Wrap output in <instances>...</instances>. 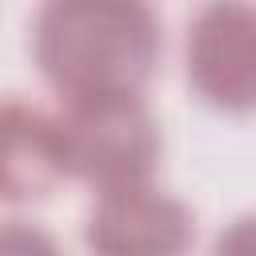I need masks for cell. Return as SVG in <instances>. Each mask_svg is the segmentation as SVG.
<instances>
[{
	"label": "cell",
	"instance_id": "277c9868",
	"mask_svg": "<svg viewBox=\"0 0 256 256\" xmlns=\"http://www.w3.org/2000/svg\"><path fill=\"white\" fill-rule=\"evenodd\" d=\"M192 236V212L176 196L160 192L152 180L96 192V204L84 224V240L96 252L116 256H172L184 252Z\"/></svg>",
	"mask_w": 256,
	"mask_h": 256
},
{
	"label": "cell",
	"instance_id": "3957f363",
	"mask_svg": "<svg viewBox=\"0 0 256 256\" xmlns=\"http://www.w3.org/2000/svg\"><path fill=\"white\" fill-rule=\"evenodd\" d=\"M188 88L216 112H256V4L208 0L188 20L184 36Z\"/></svg>",
	"mask_w": 256,
	"mask_h": 256
},
{
	"label": "cell",
	"instance_id": "6da1fadb",
	"mask_svg": "<svg viewBox=\"0 0 256 256\" xmlns=\"http://www.w3.org/2000/svg\"><path fill=\"white\" fill-rule=\"evenodd\" d=\"M160 48L152 0H44L32 24L36 68L60 100L144 96Z\"/></svg>",
	"mask_w": 256,
	"mask_h": 256
},
{
	"label": "cell",
	"instance_id": "7a4b0ae2",
	"mask_svg": "<svg viewBox=\"0 0 256 256\" xmlns=\"http://www.w3.org/2000/svg\"><path fill=\"white\" fill-rule=\"evenodd\" d=\"M56 128L68 180L108 192L124 184H144L156 172L160 128L144 96L64 100Z\"/></svg>",
	"mask_w": 256,
	"mask_h": 256
},
{
	"label": "cell",
	"instance_id": "5b68a950",
	"mask_svg": "<svg viewBox=\"0 0 256 256\" xmlns=\"http://www.w3.org/2000/svg\"><path fill=\"white\" fill-rule=\"evenodd\" d=\"M60 180H68V172H64L56 116L24 100H8L4 104V180H0L4 200L8 204L40 200Z\"/></svg>",
	"mask_w": 256,
	"mask_h": 256
},
{
	"label": "cell",
	"instance_id": "8992f818",
	"mask_svg": "<svg viewBox=\"0 0 256 256\" xmlns=\"http://www.w3.org/2000/svg\"><path fill=\"white\" fill-rule=\"evenodd\" d=\"M220 248H256V216H248V220H236V228L228 232V236H220Z\"/></svg>",
	"mask_w": 256,
	"mask_h": 256
}]
</instances>
